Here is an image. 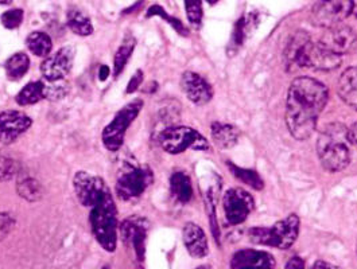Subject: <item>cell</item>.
<instances>
[{"instance_id": "obj_1", "label": "cell", "mask_w": 357, "mask_h": 269, "mask_svg": "<svg viewBox=\"0 0 357 269\" xmlns=\"http://www.w3.org/2000/svg\"><path fill=\"white\" fill-rule=\"evenodd\" d=\"M328 98L329 89L314 78L298 77L291 82L286 102V124L294 139L312 137Z\"/></svg>"}, {"instance_id": "obj_2", "label": "cell", "mask_w": 357, "mask_h": 269, "mask_svg": "<svg viewBox=\"0 0 357 269\" xmlns=\"http://www.w3.org/2000/svg\"><path fill=\"white\" fill-rule=\"evenodd\" d=\"M349 144L348 128L341 124L328 125L317 140V154L322 167L331 173L345 170L351 163Z\"/></svg>"}, {"instance_id": "obj_3", "label": "cell", "mask_w": 357, "mask_h": 269, "mask_svg": "<svg viewBox=\"0 0 357 269\" xmlns=\"http://www.w3.org/2000/svg\"><path fill=\"white\" fill-rule=\"evenodd\" d=\"M91 228L100 247L107 252H115L118 244V210L114 201V197L107 189L99 202L92 208L91 215Z\"/></svg>"}, {"instance_id": "obj_4", "label": "cell", "mask_w": 357, "mask_h": 269, "mask_svg": "<svg viewBox=\"0 0 357 269\" xmlns=\"http://www.w3.org/2000/svg\"><path fill=\"white\" fill-rule=\"evenodd\" d=\"M159 144L167 154L178 155L188 151H208L209 141L199 131L185 125H170L159 134Z\"/></svg>"}, {"instance_id": "obj_5", "label": "cell", "mask_w": 357, "mask_h": 269, "mask_svg": "<svg viewBox=\"0 0 357 269\" xmlns=\"http://www.w3.org/2000/svg\"><path fill=\"white\" fill-rule=\"evenodd\" d=\"M143 108L142 100H132L127 105H124L119 112L112 118V121L102 130V144L107 150L115 153L120 150L124 143L126 132L132 124V121L139 116Z\"/></svg>"}, {"instance_id": "obj_6", "label": "cell", "mask_w": 357, "mask_h": 269, "mask_svg": "<svg viewBox=\"0 0 357 269\" xmlns=\"http://www.w3.org/2000/svg\"><path fill=\"white\" fill-rule=\"evenodd\" d=\"M153 171L147 166H124L116 179V194L121 201L139 198L153 183Z\"/></svg>"}, {"instance_id": "obj_7", "label": "cell", "mask_w": 357, "mask_h": 269, "mask_svg": "<svg viewBox=\"0 0 357 269\" xmlns=\"http://www.w3.org/2000/svg\"><path fill=\"white\" fill-rule=\"evenodd\" d=\"M341 56L335 54L319 42L309 40L297 58L298 68L314 69L318 72H332L341 66Z\"/></svg>"}, {"instance_id": "obj_8", "label": "cell", "mask_w": 357, "mask_h": 269, "mask_svg": "<svg viewBox=\"0 0 357 269\" xmlns=\"http://www.w3.org/2000/svg\"><path fill=\"white\" fill-rule=\"evenodd\" d=\"M352 15V0H318L312 11L313 23L324 29L341 24Z\"/></svg>"}, {"instance_id": "obj_9", "label": "cell", "mask_w": 357, "mask_h": 269, "mask_svg": "<svg viewBox=\"0 0 357 269\" xmlns=\"http://www.w3.org/2000/svg\"><path fill=\"white\" fill-rule=\"evenodd\" d=\"M222 208L225 220L231 226L243 224L255 208L252 195L243 189L232 187L224 194Z\"/></svg>"}, {"instance_id": "obj_10", "label": "cell", "mask_w": 357, "mask_h": 269, "mask_svg": "<svg viewBox=\"0 0 357 269\" xmlns=\"http://www.w3.org/2000/svg\"><path fill=\"white\" fill-rule=\"evenodd\" d=\"M149 234V222L139 215H132L121 221L119 225V236L126 247L132 248L139 261L146 256V243Z\"/></svg>"}, {"instance_id": "obj_11", "label": "cell", "mask_w": 357, "mask_h": 269, "mask_svg": "<svg viewBox=\"0 0 357 269\" xmlns=\"http://www.w3.org/2000/svg\"><path fill=\"white\" fill-rule=\"evenodd\" d=\"M76 52L70 46L61 47L53 56L45 58L40 62V75L45 81L65 79L70 73L75 63Z\"/></svg>"}, {"instance_id": "obj_12", "label": "cell", "mask_w": 357, "mask_h": 269, "mask_svg": "<svg viewBox=\"0 0 357 269\" xmlns=\"http://www.w3.org/2000/svg\"><path fill=\"white\" fill-rule=\"evenodd\" d=\"M73 189L82 206L93 208L99 202L104 192L108 189V186L100 176L79 171L73 178Z\"/></svg>"}, {"instance_id": "obj_13", "label": "cell", "mask_w": 357, "mask_h": 269, "mask_svg": "<svg viewBox=\"0 0 357 269\" xmlns=\"http://www.w3.org/2000/svg\"><path fill=\"white\" fill-rule=\"evenodd\" d=\"M318 42L337 56L349 54L357 50L356 33L344 24L326 29V33Z\"/></svg>"}, {"instance_id": "obj_14", "label": "cell", "mask_w": 357, "mask_h": 269, "mask_svg": "<svg viewBox=\"0 0 357 269\" xmlns=\"http://www.w3.org/2000/svg\"><path fill=\"white\" fill-rule=\"evenodd\" d=\"M33 120L20 111L0 112V143L10 146L18 140L22 134L29 131Z\"/></svg>"}, {"instance_id": "obj_15", "label": "cell", "mask_w": 357, "mask_h": 269, "mask_svg": "<svg viewBox=\"0 0 357 269\" xmlns=\"http://www.w3.org/2000/svg\"><path fill=\"white\" fill-rule=\"evenodd\" d=\"M301 221L297 214H290L270 228L271 247L278 249L291 248L299 236Z\"/></svg>"}, {"instance_id": "obj_16", "label": "cell", "mask_w": 357, "mask_h": 269, "mask_svg": "<svg viewBox=\"0 0 357 269\" xmlns=\"http://www.w3.org/2000/svg\"><path fill=\"white\" fill-rule=\"evenodd\" d=\"M181 88L186 97L196 105H205L213 97L211 84L195 72H185L181 77Z\"/></svg>"}, {"instance_id": "obj_17", "label": "cell", "mask_w": 357, "mask_h": 269, "mask_svg": "<svg viewBox=\"0 0 357 269\" xmlns=\"http://www.w3.org/2000/svg\"><path fill=\"white\" fill-rule=\"evenodd\" d=\"M275 266V257L263 250H238L231 259V269H274Z\"/></svg>"}, {"instance_id": "obj_18", "label": "cell", "mask_w": 357, "mask_h": 269, "mask_svg": "<svg viewBox=\"0 0 357 269\" xmlns=\"http://www.w3.org/2000/svg\"><path fill=\"white\" fill-rule=\"evenodd\" d=\"M185 248L193 259H204L209 254V244L205 231L195 222L185 224L182 229Z\"/></svg>"}, {"instance_id": "obj_19", "label": "cell", "mask_w": 357, "mask_h": 269, "mask_svg": "<svg viewBox=\"0 0 357 269\" xmlns=\"http://www.w3.org/2000/svg\"><path fill=\"white\" fill-rule=\"evenodd\" d=\"M338 96L341 100L357 111V66L348 68L338 78Z\"/></svg>"}, {"instance_id": "obj_20", "label": "cell", "mask_w": 357, "mask_h": 269, "mask_svg": "<svg viewBox=\"0 0 357 269\" xmlns=\"http://www.w3.org/2000/svg\"><path fill=\"white\" fill-rule=\"evenodd\" d=\"M211 134L213 143L220 150L234 148L240 139V130L229 123H213L211 127Z\"/></svg>"}, {"instance_id": "obj_21", "label": "cell", "mask_w": 357, "mask_h": 269, "mask_svg": "<svg viewBox=\"0 0 357 269\" xmlns=\"http://www.w3.org/2000/svg\"><path fill=\"white\" fill-rule=\"evenodd\" d=\"M17 192L27 202H38L43 198V186L38 179L20 173L17 179Z\"/></svg>"}, {"instance_id": "obj_22", "label": "cell", "mask_w": 357, "mask_h": 269, "mask_svg": "<svg viewBox=\"0 0 357 269\" xmlns=\"http://www.w3.org/2000/svg\"><path fill=\"white\" fill-rule=\"evenodd\" d=\"M170 190L179 203H189L193 198V185L188 174L174 173L170 178Z\"/></svg>"}, {"instance_id": "obj_23", "label": "cell", "mask_w": 357, "mask_h": 269, "mask_svg": "<svg viewBox=\"0 0 357 269\" xmlns=\"http://www.w3.org/2000/svg\"><path fill=\"white\" fill-rule=\"evenodd\" d=\"M312 40L310 36L306 31H297L286 45L283 57H284V65L287 70H291L293 68H297V58L301 50L305 47V45Z\"/></svg>"}, {"instance_id": "obj_24", "label": "cell", "mask_w": 357, "mask_h": 269, "mask_svg": "<svg viewBox=\"0 0 357 269\" xmlns=\"http://www.w3.org/2000/svg\"><path fill=\"white\" fill-rule=\"evenodd\" d=\"M68 27L79 37H88L93 33V26L89 17L77 7H72L66 15Z\"/></svg>"}, {"instance_id": "obj_25", "label": "cell", "mask_w": 357, "mask_h": 269, "mask_svg": "<svg viewBox=\"0 0 357 269\" xmlns=\"http://www.w3.org/2000/svg\"><path fill=\"white\" fill-rule=\"evenodd\" d=\"M26 46L36 57L46 58L53 50V40L46 33L34 31L27 36Z\"/></svg>"}, {"instance_id": "obj_26", "label": "cell", "mask_w": 357, "mask_h": 269, "mask_svg": "<svg viewBox=\"0 0 357 269\" xmlns=\"http://www.w3.org/2000/svg\"><path fill=\"white\" fill-rule=\"evenodd\" d=\"M30 69V58L26 53H15L8 58L4 63V70L8 79L18 81L24 77Z\"/></svg>"}, {"instance_id": "obj_27", "label": "cell", "mask_w": 357, "mask_h": 269, "mask_svg": "<svg viewBox=\"0 0 357 269\" xmlns=\"http://www.w3.org/2000/svg\"><path fill=\"white\" fill-rule=\"evenodd\" d=\"M135 46H137V39L131 36L126 37L124 40L121 42V45L118 49V52L115 53V57H114V76L118 77L123 70L126 69L130 58L132 56L134 50H135Z\"/></svg>"}, {"instance_id": "obj_28", "label": "cell", "mask_w": 357, "mask_h": 269, "mask_svg": "<svg viewBox=\"0 0 357 269\" xmlns=\"http://www.w3.org/2000/svg\"><path fill=\"white\" fill-rule=\"evenodd\" d=\"M20 163L18 157L10 150H0V182H8L18 176Z\"/></svg>"}, {"instance_id": "obj_29", "label": "cell", "mask_w": 357, "mask_h": 269, "mask_svg": "<svg viewBox=\"0 0 357 269\" xmlns=\"http://www.w3.org/2000/svg\"><path fill=\"white\" fill-rule=\"evenodd\" d=\"M43 98V81L29 82L20 89V93L15 97L20 107H29L40 102Z\"/></svg>"}, {"instance_id": "obj_30", "label": "cell", "mask_w": 357, "mask_h": 269, "mask_svg": "<svg viewBox=\"0 0 357 269\" xmlns=\"http://www.w3.org/2000/svg\"><path fill=\"white\" fill-rule=\"evenodd\" d=\"M228 169L231 170V173L234 174V176L236 179L241 180L247 186H250V187H252L254 190H258V192L259 190H263L264 182H263L261 176L255 170L238 167V166L231 163V162H228Z\"/></svg>"}, {"instance_id": "obj_31", "label": "cell", "mask_w": 357, "mask_h": 269, "mask_svg": "<svg viewBox=\"0 0 357 269\" xmlns=\"http://www.w3.org/2000/svg\"><path fill=\"white\" fill-rule=\"evenodd\" d=\"M70 92V85L66 79L43 81V98L49 101H60Z\"/></svg>"}, {"instance_id": "obj_32", "label": "cell", "mask_w": 357, "mask_h": 269, "mask_svg": "<svg viewBox=\"0 0 357 269\" xmlns=\"http://www.w3.org/2000/svg\"><path fill=\"white\" fill-rule=\"evenodd\" d=\"M153 17H159V18L166 20V22L178 33L179 36H182V37H188V36H189V30L185 27V24H183L181 20H177L176 17H170V15L163 10V7H160L159 4H153V6L147 10L146 18H153Z\"/></svg>"}, {"instance_id": "obj_33", "label": "cell", "mask_w": 357, "mask_h": 269, "mask_svg": "<svg viewBox=\"0 0 357 269\" xmlns=\"http://www.w3.org/2000/svg\"><path fill=\"white\" fill-rule=\"evenodd\" d=\"M248 37V33L245 30V20L240 18L238 23L235 24L234 33H232V38L228 43V49H227V54L228 57H234L238 52V49L241 47V45L244 43L245 38Z\"/></svg>"}, {"instance_id": "obj_34", "label": "cell", "mask_w": 357, "mask_h": 269, "mask_svg": "<svg viewBox=\"0 0 357 269\" xmlns=\"http://www.w3.org/2000/svg\"><path fill=\"white\" fill-rule=\"evenodd\" d=\"M185 1V10H186V17L190 22V24L196 29H199L202 24V0H183Z\"/></svg>"}, {"instance_id": "obj_35", "label": "cell", "mask_w": 357, "mask_h": 269, "mask_svg": "<svg viewBox=\"0 0 357 269\" xmlns=\"http://www.w3.org/2000/svg\"><path fill=\"white\" fill-rule=\"evenodd\" d=\"M24 18V13L20 8H11L1 14L0 22L7 30H17Z\"/></svg>"}, {"instance_id": "obj_36", "label": "cell", "mask_w": 357, "mask_h": 269, "mask_svg": "<svg viewBox=\"0 0 357 269\" xmlns=\"http://www.w3.org/2000/svg\"><path fill=\"white\" fill-rule=\"evenodd\" d=\"M17 224L15 217L8 212L0 213V243H3L14 231Z\"/></svg>"}, {"instance_id": "obj_37", "label": "cell", "mask_w": 357, "mask_h": 269, "mask_svg": "<svg viewBox=\"0 0 357 269\" xmlns=\"http://www.w3.org/2000/svg\"><path fill=\"white\" fill-rule=\"evenodd\" d=\"M143 72L142 70H137L135 75L131 77V79L128 81V85L126 88V93L127 95H131V93H135L138 89H139L142 82H143Z\"/></svg>"}, {"instance_id": "obj_38", "label": "cell", "mask_w": 357, "mask_h": 269, "mask_svg": "<svg viewBox=\"0 0 357 269\" xmlns=\"http://www.w3.org/2000/svg\"><path fill=\"white\" fill-rule=\"evenodd\" d=\"M284 269H305V261L299 256H294L287 261Z\"/></svg>"}, {"instance_id": "obj_39", "label": "cell", "mask_w": 357, "mask_h": 269, "mask_svg": "<svg viewBox=\"0 0 357 269\" xmlns=\"http://www.w3.org/2000/svg\"><path fill=\"white\" fill-rule=\"evenodd\" d=\"M312 269H342L337 267V266H335V264H332V263H328V261H322V260H318L316 261L314 264H313V267Z\"/></svg>"}, {"instance_id": "obj_40", "label": "cell", "mask_w": 357, "mask_h": 269, "mask_svg": "<svg viewBox=\"0 0 357 269\" xmlns=\"http://www.w3.org/2000/svg\"><path fill=\"white\" fill-rule=\"evenodd\" d=\"M348 140L351 144L357 147V123H355L349 130H348Z\"/></svg>"}, {"instance_id": "obj_41", "label": "cell", "mask_w": 357, "mask_h": 269, "mask_svg": "<svg viewBox=\"0 0 357 269\" xmlns=\"http://www.w3.org/2000/svg\"><path fill=\"white\" fill-rule=\"evenodd\" d=\"M109 73H111V70H109V68L107 66V65H102V66H100L99 70V79L100 81H105L108 76H109Z\"/></svg>"}, {"instance_id": "obj_42", "label": "cell", "mask_w": 357, "mask_h": 269, "mask_svg": "<svg viewBox=\"0 0 357 269\" xmlns=\"http://www.w3.org/2000/svg\"><path fill=\"white\" fill-rule=\"evenodd\" d=\"M352 15L357 20V0H352Z\"/></svg>"}, {"instance_id": "obj_43", "label": "cell", "mask_w": 357, "mask_h": 269, "mask_svg": "<svg viewBox=\"0 0 357 269\" xmlns=\"http://www.w3.org/2000/svg\"><path fill=\"white\" fill-rule=\"evenodd\" d=\"M11 3H13V0H0V6H7Z\"/></svg>"}, {"instance_id": "obj_44", "label": "cell", "mask_w": 357, "mask_h": 269, "mask_svg": "<svg viewBox=\"0 0 357 269\" xmlns=\"http://www.w3.org/2000/svg\"><path fill=\"white\" fill-rule=\"evenodd\" d=\"M196 269H213L211 266H199V267H197Z\"/></svg>"}, {"instance_id": "obj_45", "label": "cell", "mask_w": 357, "mask_h": 269, "mask_svg": "<svg viewBox=\"0 0 357 269\" xmlns=\"http://www.w3.org/2000/svg\"><path fill=\"white\" fill-rule=\"evenodd\" d=\"M206 1H208L209 4H212V6H213V4H216V3H218V0H206Z\"/></svg>"}]
</instances>
